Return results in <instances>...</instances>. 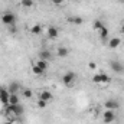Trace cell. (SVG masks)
<instances>
[{
	"label": "cell",
	"instance_id": "2e32d148",
	"mask_svg": "<svg viewBox=\"0 0 124 124\" xmlns=\"http://www.w3.org/2000/svg\"><path fill=\"white\" fill-rule=\"evenodd\" d=\"M35 63H36L40 69H43V71H46V69H48V66H49V62H48V61H43V59H38Z\"/></svg>",
	"mask_w": 124,
	"mask_h": 124
},
{
	"label": "cell",
	"instance_id": "5bb4252c",
	"mask_svg": "<svg viewBox=\"0 0 124 124\" xmlns=\"http://www.w3.org/2000/svg\"><path fill=\"white\" fill-rule=\"evenodd\" d=\"M17 104H20L19 95H17V94H10V95H9V104H7V105H17Z\"/></svg>",
	"mask_w": 124,
	"mask_h": 124
},
{
	"label": "cell",
	"instance_id": "83f0119b",
	"mask_svg": "<svg viewBox=\"0 0 124 124\" xmlns=\"http://www.w3.org/2000/svg\"><path fill=\"white\" fill-rule=\"evenodd\" d=\"M120 1V4H124V0H118Z\"/></svg>",
	"mask_w": 124,
	"mask_h": 124
},
{
	"label": "cell",
	"instance_id": "e0dca14e",
	"mask_svg": "<svg viewBox=\"0 0 124 124\" xmlns=\"http://www.w3.org/2000/svg\"><path fill=\"white\" fill-rule=\"evenodd\" d=\"M32 72H33L35 75H43V74H45V71H43V69H40V68H39L36 63L32 66Z\"/></svg>",
	"mask_w": 124,
	"mask_h": 124
},
{
	"label": "cell",
	"instance_id": "5b68a950",
	"mask_svg": "<svg viewBox=\"0 0 124 124\" xmlns=\"http://www.w3.org/2000/svg\"><path fill=\"white\" fill-rule=\"evenodd\" d=\"M114 120H116V113H114L113 110H105V111L102 113V121L105 124L113 123Z\"/></svg>",
	"mask_w": 124,
	"mask_h": 124
},
{
	"label": "cell",
	"instance_id": "4fadbf2b",
	"mask_svg": "<svg viewBox=\"0 0 124 124\" xmlns=\"http://www.w3.org/2000/svg\"><path fill=\"white\" fill-rule=\"evenodd\" d=\"M7 90H9L10 94H17L19 90H20V84L19 82H10L9 87H7Z\"/></svg>",
	"mask_w": 124,
	"mask_h": 124
},
{
	"label": "cell",
	"instance_id": "603a6c76",
	"mask_svg": "<svg viewBox=\"0 0 124 124\" xmlns=\"http://www.w3.org/2000/svg\"><path fill=\"white\" fill-rule=\"evenodd\" d=\"M23 97H25V98H32V97H33V91H32V90H25V91H23Z\"/></svg>",
	"mask_w": 124,
	"mask_h": 124
},
{
	"label": "cell",
	"instance_id": "d4e9b609",
	"mask_svg": "<svg viewBox=\"0 0 124 124\" xmlns=\"http://www.w3.org/2000/svg\"><path fill=\"white\" fill-rule=\"evenodd\" d=\"M46 104H48L46 101H42V100H38V107H39V108H45V107H46Z\"/></svg>",
	"mask_w": 124,
	"mask_h": 124
},
{
	"label": "cell",
	"instance_id": "8fae6325",
	"mask_svg": "<svg viewBox=\"0 0 124 124\" xmlns=\"http://www.w3.org/2000/svg\"><path fill=\"white\" fill-rule=\"evenodd\" d=\"M39 59H43V61H51L52 59V54H51V51H48V49H42V51H39Z\"/></svg>",
	"mask_w": 124,
	"mask_h": 124
},
{
	"label": "cell",
	"instance_id": "277c9868",
	"mask_svg": "<svg viewBox=\"0 0 124 124\" xmlns=\"http://www.w3.org/2000/svg\"><path fill=\"white\" fill-rule=\"evenodd\" d=\"M110 66H111V69H113L116 74H123L124 72V63L121 61H118V59L110 61Z\"/></svg>",
	"mask_w": 124,
	"mask_h": 124
},
{
	"label": "cell",
	"instance_id": "30bf717a",
	"mask_svg": "<svg viewBox=\"0 0 124 124\" xmlns=\"http://www.w3.org/2000/svg\"><path fill=\"white\" fill-rule=\"evenodd\" d=\"M121 45V39L120 38H111V39H108V48L110 49H116V48H118Z\"/></svg>",
	"mask_w": 124,
	"mask_h": 124
},
{
	"label": "cell",
	"instance_id": "44dd1931",
	"mask_svg": "<svg viewBox=\"0 0 124 124\" xmlns=\"http://www.w3.org/2000/svg\"><path fill=\"white\" fill-rule=\"evenodd\" d=\"M100 38H101V39H107V38H108V28H107V26L100 31Z\"/></svg>",
	"mask_w": 124,
	"mask_h": 124
},
{
	"label": "cell",
	"instance_id": "6da1fadb",
	"mask_svg": "<svg viewBox=\"0 0 124 124\" xmlns=\"http://www.w3.org/2000/svg\"><path fill=\"white\" fill-rule=\"evenodd\" d=\"M93 82L97 85H105V84H110L111 82V77L104 74V72H100V74H94L93 75Z\"/></svg>",
	"mask_w": 124,
	"mask_h": 124
},
{
	"label": "cell",
	"instance_id": "484cf974",
	"mask_svg": "<svg viewBox=\"0 0 124 124\" xmlns=\"http://www.w3.org/2000/svg\"><path fill=\"white\" fill-rule=\"evenodd\" d=\"M51 1H52L54 4H56V6H61V4L63 3V1H65V0H51Z\"/></svg>",
	"mask_w": 124,
	"mask_h": 124
},
{
	"label": "cell",
	"instance_id": "9a60e30c",
	"mask_svg": "<svg viewBox=\"0 0 124 124\" xmlns=\"http://www.w3.org/2000/svg\"><path fill=\"white\" fill-rule=\"evenodd\" d=\"M68 54H69V51H68V48H65V46H59V48L56 49V55H58L59 58H65Z\"/></svg>",
	"mask_w": 124,
	"mask_h": 124
},
{
	"label": "cell",
	"instance_id": "d6986e66",
	"mask_svg": "<svg viewBox=\"0 0 124 124\" xmlns=\"http://www.w3.org/2000/svg\"><path fill=\"white\" fill-rule=\"evenodd\" d=\"M31 32L33 35H39V33L42 32V26H40V25H33L31 28Z\"/></svg>",
	"mask_w": 124,
	"mask_h": 124
},
{
	"label": "cell",
	"instance_id": "ba28073f",
	"mask_svg": "<svg viewBox=\"0 0 124 124\" xmlns=\"http://www.w3.org/2000/svg\"><path fill=\"white\" fill-rule=\"evenodd\" d=\"M7 111L9 113H13L16 117H19V116L23 114V107L20 104H17V105H7Z\"/></svg>",
	"mask_w": 124,
	"mask_h": 124
},
{
	"label": "cell",
	"instance_id": "9c48e42d",
	"mask_svg": "<svg viewBox=\"0 0 124 124\" xmlns=\"http://www.w3.org/2000/svg\"><path fill=\"white\" fill-rule=\"evenodd\" d=\"M52 98H54V95H52L51 91H48V90H43V91L39 93V100H42V101L49 102V101H52Z\"/></svg>",
	"mask_w": 124,
	"mask_h": 124
},
{
	"label": "cell",
	"instance_id": "7c38bea8",
	"mask_svg": "<svg viewBox=\"0 0 124 124\" xmlns=\"http://www.w3.org/2000/svg\"><path fill=\"white\" fill-rule=\"evenodd\" d=\"M58 35H59V31H58L56 26H49V28H48V36H49L51 39H56Z\"/></svg>",
	"mask_w": 124,
	"mask_h": 124
},
{
	"label": "cell",
	"instance_id": "8992f818",
	"mask_svg": "<svg viewBox=\"0 0 124 124\" xmlns=\"http://www.w3.org/2000/svg\"><path fill=\"white\" fill-rule=\"evenodd\" d=\"M104 108H105V110H113V111H116V110L120 108V102H118L117 100H107V101L104 102Z\"/></svg>",
	"mask_w": 124,
	"mask_h": 124
},
{
	"label": "cell",
	"instance_id": "cb8c5ba5",
	"mask_svg": "<svg viewBox=\"0 0 124 124\" xmlns=\"http://www.w3.org/2000/svg\"><path fill=\"white\" fill-rule=\"evenodd\" d=\"M88 68H90L91 71H97V62L90 61V62H88Z\"/></svg>",
	"mask_w": 124,
	"mask_h": 124
},
{
	"label": "cell",
	"instance_id": "ffe728a7",
	"mask_svg": "<svg viewBox=\"0 0 124 124\" xmlns=\"http://www.w3.org/2000/svg\"><path fill=\"white\" fill-rule=\"evenodd\" d=\"M102 28H105V25H104L101 20H95V22H94V29H95V31L100 32Z\"/></svg>",
	"mask_w": 124,
	"mask_h": 124
},
{
	"label": "cell",
	"instance_id": "4316f807",
	"mask_svg": "<svg viewBox=\"0 0 124 124\" xmlns=\"http://www.w3.org/2000/svg\"><path fill=\"white\" fill-rule=\"evenodd\" d=\"M121 32L124 33V22H123V25H121Z\"/></svg>",
	"mask_w": 124,
	"mask_h": 124
},
{
	"label": "cell",
	"instance_id": "3957f363",
	"mask_svg": "<svg viewBox=\"0 0 124 124\" xmlns=\"http://www.w3.org/2000/svg\"><path fill=\"white\" fill-rule=\"evenodd\" d=\"M1 22L7 26H13L16 23V15L12 13V12H4L1 15Z\"/></svg>",
	"mask_w": 124,
	"mask_h": 124
},
{
	"label": "cell",
	"instance_id": "52a82bcc",
	"mask_svg": "<svg viewBox=\"0 0 124 124\" xmlns=\"http://www.w3.org/2000/svg\"><path fill=\"white\" fill-rule=\"evenodd\" d=\"M9 90L7 88H4V87H0V102L1 104H4V105H7L9 104Z\"/></svg>",
	"mask_w": 124,
	"mask_h": 124
},
{
	"label": "cell",
	"instance_id": "ac0fdd59",
	"mask_svg": "<svg viewBox=\"0 0 124 124\" xmlns=\"http://www.w3.org/2000/svg\"><path fill=\"white\" fill-rule=\"evenodd\" d=\"M71 23H74V25H81L82 23V17H79V16H74V17H69L68 19Z\"/></svg>",
	"mask_w": 124,
	"mask_h": 124
},
{
	"label": "cell",
	"instance_id": "7402d4cb",
	"mask_svg": "<svg viewBox=\"0 0 124 124\" xmlns=\"http://www.w3.org/2000/svg\"><path fill=\"white\" fill-rule=\"evenodd\" d=\"M20 4L23 7H32L33 6V0H20Z\"/></svg>",
	"mask_w": 124,
	"mask_h": 124
},
{
	"label": "cell",
	"instance_id": "7a4b0ae2",
	"mask_svg": "<svg viewBox=\"0 0 124 124\" xmlns=\"http://www.w3.org/2000/svg\"><path fill=\"white\" fill-rule=\"evenodd\" d=\"M75 79H77V74L72 72V71H68L62 75V84L66 85V87H71L75 82Z\"/></svg>",
	"mask_w": 124,
	"mask_h": 124
}]
</instances>
